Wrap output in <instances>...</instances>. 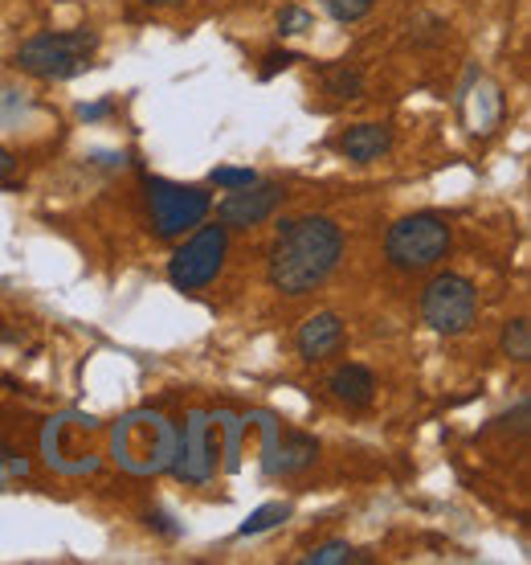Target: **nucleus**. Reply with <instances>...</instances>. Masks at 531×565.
<instances>
[{
	"label": "nucleus",
	"mask_w": 531,
	"mask_h": 565,
	"mask_svg": "<svg viewBox=\"0 0 531 565\" xmlns=\"http://www.w3.org/2000/svg\"><path fill=\"white\" fill-rule=\"evenodd\" d=\"M344 255V230L332 217H294L279 230V238L270 246L266 279L282 296H307L315 291Z\"/></svg>",
	"instance_id": "obj_1"
},
{
	"label": "nucleus",
	"mask_w": 531,
	"mask_h": 565,
	"mask_svg": "<svg viewBox=\"0 0 531 565\" xmlns=\"http://www.w3.org/2000/svg\"><path fill=\"white\" fill-rule=\"evenodd\" d=\"M98 50V33L90 29H62V33H37L17 50V71L33 74L42 83H66L90 66Z\"/></svg>",
	"instance_id": "obj_2"
},
{
	"label": "nucleus",
	"mask_w": 531,
	"mask_h": 565,
	"mask_svg": "<svg viewBox=\"0 0 531 565\" xmlns=\"http://www.w3.org/2000/svg\"><path fill=\"white\" fill-rule=\"evenodd\" d=\"M449 250V222L442 213H413L401 217L384 234V258L397 270H430Z\"/></svg>",
	"instance_id": "obj_3"
},
{
	"label": "nucleus",
	"mask_w": 531,
	"mask_h": 565,
	"mask_svg": "<svg viewBox=\"0 0 531 565\" xmlns=\"http://www.w3.org/2000/svg\"><path fill=\"white\" fill-rule=\"evenodd\" d=\"M421 320L434 328L437 337H462L478 320V291L466 275H434L421 291Z\"/></svg>",
	"instance_id": "obj_4"
},
{
	"label": "nucleus",
	"mask_w": 531,
	"mask_h": 565,
	"mask_svg": "<svg viewBox=\"0 0 531 565\" xmlns=\"http://www.w3.org/2000/svg\"><path fill=\"white\" fill-rule=\"evenodd\" d=\"M148 210H152V226L160 238H181L184 230H193L205 222V213L213 210V201L205 189L196 184H176L164 177H148Z\"/></svg>",
	"instance_id": "obj_5"
},
{
	"label": "nucleus",
	"mask_w": 531,
	"mask_h": 565,
	"mask_svg": "<svg viewBox=\"0 0 531 565\" xmlns=\"http://www.w3.org/2000/svg\"><path fill=\"white\" fill-rule=\"evenodd\" d=\"M225 250H229V234L225 226H205L201 234L176 246L169 258V282L176 291H196L209 287L225 267Z\"/></svg>",
	"instance_id": "obj_6"
},
{
	"label": "nucleus",
	"mask_w": 531,
	"mask_h": 565,
	"mask_svg": "<svg viewBox=\"0 0 531 565\" xmlns=\"http://www.w3.org/2000/svg\"><path fill=\"white\" fill-rule=\"evenodd\" d=\"M282 205V184H246V189H234L229 198L217 205V222L225 230H250V226H262L270 213Z\"/></svg>",
	"instance_id": "obj_7"
},
{
	"label": "nucleus",
	"mask_w": 531,
	"mask_h": 565,
	"mask_svg": "<svg viewBox=\"0 0 531 565\" xmlns=\"http://www.w3.org/2000/svg\"><path fill=\"white\" fill-rule=\"evenodd\" d=\"M299 356L303 361H327L332 353H339V344H344V320H339L336 311H315L307 324L299 328Z\"/></svg>",
	"instance_id": "obj_8"
},
{
	"label": "nucleus",
	"mask_w": 531,
	"mask_h": 565,
	"mask_svg": "<svg viewBox=\"0 0 531 565\" xmlns=\"http://www.w3.org/2000/svg\"><path fill=\"white\" fill-rule=\"evenodd\" d=\"M327 390L336 397L339 406H348V411H368L372 406V397H377V377H372V369L364 365H339L332 377H327Z\"/></svg>",
	"instance_id": "obj_9"
},
{
	"label": "nucleus",
	"mask_w": 531,
	"mask_h": 565,
	"mask_svg": "<svg viewBox=\"0 0 531 565\" xmlns=\"http://www.w3.org/2000/svg\"><path fill=\"white\" fill-rule=\"evenodd\" d=\"M392 148V128L389 124H356L336 140V152L356 160V164H368V160H380V156Z\"/></svg>",
	"instance_id": "obj_10"
},
{
	"label": "nucleus",
	"mask_w": 531,
	"mask_h": 565,
	"mask_svg": "<svg viewBox=\"0 0 531 565\" xmlns=\"http://www.w3.org/2000/svg\"><path fill=\"white\" fill-rule=\"evenodd\" d=\"M323 86H327V95H336V99H360L364 95V74L348 62H339L332 71L323 74Z\"/></svg>",
	"instance_id": "obj_11"
},
{
	"label": "nucleus",
	"mask_w": 531,
	"mask_h": 565,
	"mask_svg": "<svg viewBox=\"0 0 531 565\" xmlns=\"http://www.w3.org/2000/svg\"><path fill=\"white\" fill-rule=\"evenodd\" d=\"M303 562L307 565H364L368 562V553L351 550L348 541H327V545H319V550H311Z\"/></svg>",
	"instance_id": "obj_12"
},
{
	"label": "nucleus",
	"mask_w": 531,
	"mask_h": 565,
	"mask_svg": "<svg viewBox=\"0 0 531 565\" xmlns=\"http://www.w3.org/2000/svg\"><path fill=\"white\" fill-rule=\"evenodd\" d=\"M503 356L507 361H531V328L528 320H511V324L503 328Z\"/></svg>",
	"instance_id": "obj_13"
},
{
	"label": "nucleus",
	"mask_w": 531,
	"mask_h": 565,
	"mask_svg": "<svg viewBox=\"0 0 531 565\" xmlns=\"http://www.w3.org/2000/svg\"><path fill=\"white\" fill-rule=\"evenodd\" d=\"M315 455H319L315 438L291 435V438H286V447H282V471H299V467L315 463Z\"/></svg>",
	"instance_id": "obj_14"
},
{
	"label": "nucleus",
	"mask_w": 531,
	"mask_h": 565,
	"mask_svg": "<svg viewBox=\"0 0 531 565\" xmlns=\"http://www.w3.org/2000/svg\"><path fill=\"white\" fill-rule=\"evenodd\" d=\"M286 516H291V509H286V504H266V509H258L250 516V521L241 524L238 537H253V533H266V529H274L279 521H286Z\"/></svg>",
	"instance_id": "obj_15"
},
{
	"label": "nucleus",
	"mask_w": 531,
	"mask_h": 565,
	"mask_svg": "<svg viewBox=\"0 0 531 565\" xmlns=\"http://www.w3.org/2000/svg\"><path fill=\"white\" fill-rule=\"evenodd\" d=\"M372 4H377V0H323V9L336 17L339 25H351V21L368 17L372 13Z\"/></svg>",
	"instance_id": "obj_16"
},
{
	"label": "nucleus",
	"mask_w": 531,
	"mask_h": 565,
	"mask_svg": "<svg viewBox=\"0 0 531 565\" xmlns=\"http://www.w3.org/2000/svg\"><path fill=\"white\" fill-rule=\"evenodd\" d=\"M315 25V17L307 13V9H299V4H286L279 13V33L282 38H294V33H307V29Z\"/></svg>",
	"instance_id": "obj_17"
},
{
	"label": "nucleus",
	"mask_w": 531,
	"mask_h": 565,
	"mask_svg": "<svg viewBox=\"0 0 531 565\" xmlns=\"http://www.w3.org/2000/svg\"><path fill=\"white\" fill-rule=\"evenodd\" d=\"M209 181L221 184V189H246V184L258 181V172L253 169H213Z\"/></svg>",
	"instance_id": "obj_18"
},
{
	"label": "nucleus",
	"mask_w": 531,
	"mask_h": 565,
	"mask_svg": "<svg viewBox=\"0 0 531 565\" xmlns=\"http://www.w3.org/2000/svg\"><path fill=\"white\" fill-rule=\"evenodd\" d=\"M294 62H299V57H294L291 50H270V54L262 57V71L258 74H262V78H274L279 71H291Z\"/></svg>",
	"instance_id": "obj_19"
},
{
	"label": "nucleus",
	"mask_w": 531,
	"mask_h": 565,
	"mask_svg": "<svg viewBox=\"0 0 531 565\" xmlns=\"http://www.w3.org/2000/svg\"><path fill=\"white\" fill-rule=\"evenodd\" d=\"M115 111V103L107 99V103H90V107H78V119H83V124H95V119H107V115Z\"/></svg>",
	"instance_id": "obj_20"
},
{
	"label": "nucleus",
	"mask_w": 531,
	"mask_h": 565,
	"mask_svg": "<svg viewBox=\"0 0 531 565\" xmlns=\"http://www.w3.org/2000/svg\"><path fill=\"white\" fill-rule=\"evenodd\" d=\"M17 169V160H13V152H4L0 148V181H9V172Z\"/></svg>",
	"instance_id": "obj_21"
},
{
	"label": "nucleus",
	"mask_w": 531,
	"mask_h": 565,
	"mask_svg": "<svg viewBox=\"0 0 531 565\" xmlns=\"http://www.w3.org/2000/svg\"><path fill=\"white\" fill-rule=\"evenodd\" d=\"M143 4H155V9H160V4H181V0H143Z\"/></svg>",
	"instance_id": "obj_22"
}]
</instances>
